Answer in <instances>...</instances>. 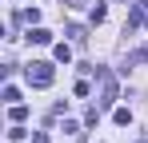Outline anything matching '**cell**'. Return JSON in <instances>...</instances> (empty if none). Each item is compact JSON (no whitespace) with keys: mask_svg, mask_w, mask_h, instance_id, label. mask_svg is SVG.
<instances>
[{"mask_svg":"<svg viewBox=\"0 0 148 143\" xmlns=\"http://www.w3.org/2000/svg\"><path fill=\"white\" fill-rule=\"evenodd\" d=\"M68 40H72V44H84V40H88V28L72 24V28H68Z\"/></svg>","mask_w":148,"mask_h":143,"instance_id":"obj_7","label":"cell"},{"mask_svg":"<svg viewBox=\"0 0 148 143\" xmlns=\"http://www.w3.org/2000/svg\"><path fill=\"white\" fill-rule=\"evenodd\" d=\"M96 80H100V99H96V111H108L116 103V76L108 68H96Z\"/></svg>","mask_w":148,"mask_h":143,"instance_id":"obj_1","label":"cell"},{"mask_svg":"<svg viewBox=\"0 0 148 143\" xmlns=\"http://www.w3.org/2000/svg\"><path fill=\"white\" fill-rule=\"evenodd\" d=\"M112 119H116L120 127H128V123H132V111H128V107H116V111H112Z\"/></svg>","mask_w":148,"mask_h":143,"instance_id":"obj_10","label":"cell"},{"mask_svg":"<svg viewBox=\"0 0 148 143\" xmlns=\"http://www.w3.org/2000/svg\"><path fill=\"white\" fill-rule=\"evenodd\" d=\"M24 80L32 84V88H52V80H56V72H52L48 60H32L24 68Z\"/></svg>","mask_w":148,"mask_h":143,"instance_id":"obj_2","label":"cell"},{"mask_svg":"<svg viewBox=\"0 0 148 143\" xmlns=\"http://www.w3.org/2000/svg\"><path fill=\"white\" fill-rule=\"evenodd\" d=\"M24 40H28V44H52V32H48V28H40V24H32Z\"/></svg>","mask_w":148,"mask_h":143,"instance_id":"obj_3","label":"cell"},{"mask_svg":"<svg viewBox=\"0 0 148 143\" xmlns=\"http://www.w3.org/2000/svg\"><path fill=\"white\" fill-rule=\"evenodd\" d=\"M72 92H76V95H80V99H84V95L92 92V88H88V80H76V88H72Z\"/></svg>","mask_w":148,"mask_h":143,"instance_id":"obj_11","label":"cell"},{"mask_svg":"<svg viewBox=\"0 0 148 143\" xmlns=\"http://www.w3.org/2000/svg\"><path fill=\"white\" fill-rule=\"evenodd\" d=\"M136 64H148V44H144V48H136V52H128V56H124V72H128V68H136Z\"/></svg>","mask_w":148,"mask_h":143,"instance_id":"obj_4","label":"cell"},{"mask_svg":"<svg viewBox=\"0 0 148 143\" xmlns=\"http://www.w3.org/2000/svg\"><path fill=\"white\" fill-rule=\"evenodd\" d=\"M16 20H24L28 28H32V24H40V8H24V12H16Z\"/></svg>","mask_w":148,"mask_h":143,"instance_id":"obj_5","label":"cell"},{"mask_svg":"<svg viewBox=\"0 0 148 143\" xmlns=\"http://www.w3.org/2000/svg\"><path fill=\"white\" fill-rule=\"evenodd\" d=\"M108 16V8H104V0H92V24H100Z\"/></svg>","mask_w":148,"mask_h":143,"instance_id":"obj_9","label":"cell"},{"mask_svg":"<svg viewBox=\"0 0 148 143\" xmlns=\"http://www.w3.org/2000/svg\"><path fill=\"white\" fill-rule=\"evenodd\" d=\"M52 56H56V64H68V60H72V48H68V44H56Z\"/></svg>","mask_w":148,"mask_h":143,"instance_id":"obj_6","label":"cell"},{"mask_svg":"<svg viewBox=\"0 0 148 143\" xmlns=\"http://www.w3.org/2000/svg\"><path fill=\"white\" fill-rule=\"evenodd\" d=\"M140 8H144V12H148V0H140Z\"/></svg>","mask_w":148,"mask_h":143,"instance_id":"obj_14","label":"cell"},{"mask_svg":"<svg viewBox=\"0 0 148 143\" xmlns=\"http://www.w3.org/2000/svg\"><path fill=\"white\" fill-rule=\"evenodd\" d=\"M24 115H28L24 103H12V107H8V119H12V123H24Z\"/></svg>","mask_w":148,"mask_h":143,"instance_id":"obj_8","label":"cell"},{"mask_svg":"<svg viewBox=\"0 0 148 143\" xmlns=\"http://www.w3.org/2000/svg\"><path fill=\"white\" fill-rule=\"evenodd\" d=\"M32 143H48V135H44V131H36V135H32Z\"/></svg>","mask_w":148,"mask_h":143,"instance_id":"obj_13","label":"cell"},{"mask_svg":"<svg viewBox=\"0 0 148 143\" xmlns=\"http://www.w3.org/2000/svg\"><path fill=\"white\" fill-rule=\"evenodd\" d=\"M68 8H84V4H92V0H64Z\"/></svg>","mask_w":148,"mask_h":143,"instance_id":"obj_12","label":"cell"}]
</instances>
